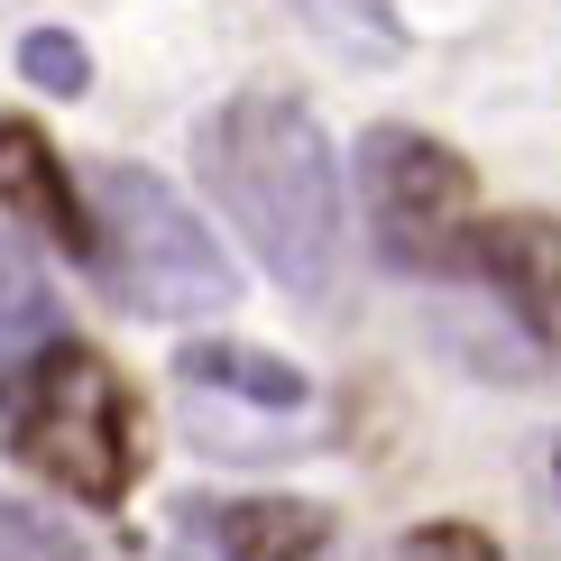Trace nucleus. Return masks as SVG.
<instances>
[{
  "label": "nucleus",
  "mask_w": 561,
  "mask_h": 561,
  "mask_svg": "<svg viewBox=\"0 0 561 561\" xmlns=\"http://www.w3.org/2000/svg\"><path fill=\"white\" fill-rule=\"evenodd\" d=\"M194 167L276 286L332 295V276H341V148L295 92H267V83L230 92L194 129Z\"/></svg>",
  "instance_id": "obj_1"
},
{
  "label": "nucleus",
  "mask_w": 561,
  "mask_h": 561,
  "mask_svg": "<svg viewBox=\"0 0 561 561\" xmlns=\"http://www.w3.org/2000/svg\"><path fill=\"white\" fill-rule=\"evenodd\" d=\"M0 433L46 488L75 506H121L138 488V396L92 341H46L28 368L0 378Z\"/></svg>",
  "instance_id": "obj_2"
},
{
  "label": "nucleus",
  "mask_w": 561,
  "mask_h": 561,
  "mask_svg": "<svg viewBox=\"0 0 561 561\" xmlns=\"http://www.w3.org/2000/svg\"><path fill=\"white\" fill-rule=\"evenodd\" d=\"M83 213H92V267H102V286L121 295L129 313H148V322H213V313L240 304L230 249L213 240V221H203L157 167H129V157L92 167Z\"/></svg>",
  "instance_id": "obj_3"
},
{
  "label": "nucleus",
  "mask_w": 561,
  "mask_h": 561,
  "mask_svg": "<svg viewBox=\"0 0 561 561\" xmlns=\"http://www.w3.org/2000/svg\"><path fill=\"white\" fill-rule=\"evenodd\" d=\"M359 203L378 230L387 267L405 276H451L470 267V230H479V175L451 138L378 121L359 138Z\"/></svg>",
  "instance_id": "obj_4"
},
{
  "label": "nucleus",
  "mask_w": 561,
  "mask_h": 561,
  "mask_svg": "<svg viewBox=\"0 0 561 561\" xmlns=\"http://www.w3.org/2000/svg\"><path fill=\"white\" fill-rule=\"evenodd\" d=\"M470 267L543 350H561V221L552 213H479Z\"/></svg>",
  "instance_id": "obj_5"
},
{
  "label": "nucleus",
  "mask_w": 561,
  "mask_h": 561,
  "mask_svg": "<svg viewBox=\"0 0 561 561\" xmlns=\"http://www.w3.org/2000/svg\"><path fill=\"white\" fill-rule=\"evenodd\" d=\"M0 213L19 230H37V240H56L65 259H92V213L75 194V167H65V157L46 148V129L19 121V111H0Z\"/></svg>",
  "instance_id": "obj_6"
},
{
  "label": "nucleus",
  "mask_w": 561,
  "mask_h": 561,
  "mask_svg": "<svg viewBox=\"0 0 561 561\" xmlns=\"http://www.w3.org/2000/svg\"><path fill=\"white\" fill-rule=\"evenodd\" d=\"M175 525L213 561H322L332 552V506L313 497H203Z\"/></svg>",
  "instance_id": "obj_7"
},
{
  "label": "nucleus",
  "mask_w": 561,
  "mask_h": 561,
  "mask_svg": "<svg viewBox=\"0 0 561 561\" xmlns=\"http://www.w3.org/2000/svg\"><path fill=\"white\" fill-rule=\"evenodd\" d=\"M175 378L203 387V396H230V405H259V414H295L304 396H313L295 359H276V350H240V341H194L175 359Z\"/></svg>",
  "instance_id": "obj_8"
},
{
  "label": "nucleus",
  "mask_w": 561,
  "mask_h": 561,
  "mask_svg": "<svg viewBox=\"0 0 561 561\" xmlns=\"http://www.w3.org/2000/svg\"><path fill=\"white\" fill-rule=\"evenodd\" d=\"M46 341H65V304L46 295L37 259L0 230V378H10V368H28Z\"/></svg>",
  "instance_id": "obj_9"
},
{
  "label": "nucleus",
  "mask_w": 561,
  "mask_h": 561,
  "mask_svg": "<svg viewBox=\"0 0 561 561\" xmlns=\"http://www.w3.org/2000/svg\"><path fill=\"white\" fill-rule=\"evenodd\" d=\"M19 75H28L46 102H83L92 92V56H83L75 28H28L19 37Z\"/></svg>",
  "instance_id": "obj_10"
},
{
  "label": "nucleus",
  "mask_w": 561,
  "mask_h": 561,
  "mask_svg": "<svg viewBox=\"0 0 561 561\" xmlns=\"http://www.w3.org/2000/svg\"><path fill=\"white\" fill-rule=\"evenodd\" d=\"M0 561H83V543H75L56 516H37V506L0 497Z\"/></svg>",
  "instance_id": "obj_11"
},
{
  "label": "nucleus",
  "mask_w": 561,
  "mask_h": 561,
  "mask_svg": "<svg viewBox=\"0 0 561 561\" xmlns=\"http://www.w3.org/2000/svg\"><path fill=\"white\" fill-rule=\"evenodd\" d=\"M396 561H506V552H497V534H488V525L433 516V525H414L405 543H396Z\"/></svg>",
  "instance_id": "obj_12"
},
{
  "label": "nucleus",
  "mask_w": 561,
  "mask_h": 561,
  "mask_svg": "<svg viewBox=\"0 0 561 561\" xmlns=\"http://www.w3.org/2000/svg\"><path fill=\"white\" fill-rule=\"evenodd\" d=\"M167 561H213V552H203V543H194V534H184V525H175V543H167Z\"/></svg>",
  "instance_id": "obj_13"
},
{
  "label": "nucleus",
  "mask_w": 561,
  "mask_h": 561,
  "mask_svg": "<svg viewBox=\"0 0 561 561\" xmlns=\"http://www.w3.org/2000/svg\"><path fill=\"white\" fill-rule=\"evenodd\" d=\"M552 479H561V451H552Z\"/></svg>",
  "instance_id": "obj_14"
}]
</instances>
